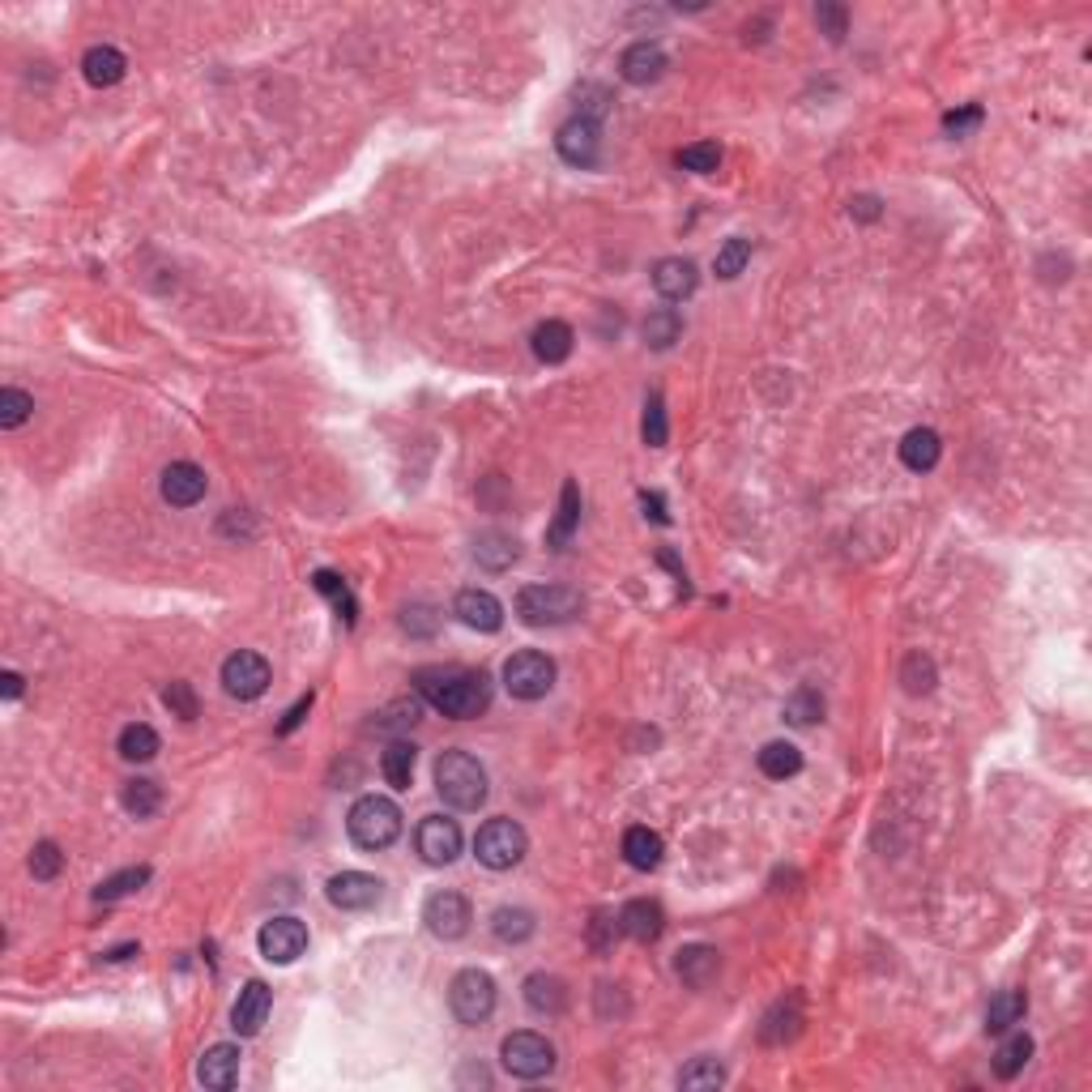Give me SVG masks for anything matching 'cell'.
Returning <instances> with one entry per match:
<instances>
[{
    "label": "cell",
    "mask_w": 1092,
    "mask_h": 1092,
    "mask_svg": "<svg viewBox=\"0 0 1092 1092\" xmlns=\"http://www.w3.org/2000/svg\"><path fill=\"white\" fill-rule=\"evenodd\" d=\"M30 414H34V397H30V393H22V388H0V427H4V431L22 427Z\"/></svg>",
    "instance_id": "44"
},
{
    "label": "cell",
    "mask_w": 1092,
    "mask_h": 1092,
    "mask_svg": "<svg viewBox=\"0 0 1092 1092\" xmlns=\"http://www.w3.org/2000/svg\"><path fill=\"white\" fill-rule=\"evenodd\" d=\"M346 833H351V841L367 853L388 850V846L401 837V811H397V803L384 798V794H364V798L351 807V816H346Z\"/></svg>",
    "instance_id": "3"
},
{
    "label": "cell",
    "mask_w": 1092,
    "mask_h": 1092,
    "mask_svg": "<svg viewBox=\"0 0 1092 1092\" xmlns=\"http://www.w3.org/2000/svg\"><path fill=\"white\" fill-rule=\"evenodd\" d=\"M525 1003L538 1016H564L568 1007V985L555 973H529L525 977Z\"/></svg>",
    "instance_id": "23"
},
{
    "label": "cell",
    "mask_w": 1092,
    "mask_h": 1092,
    "mask_svg": "<svg viewBox=\"0 0 1092 1092\" xmlns=\"http://www.w3.org/2000/svg\"><path fill=\"white\" fill-rule=\"evenodd\" d=\"M640 499H644V512H649V516H653L657 525H666V521H670V516H666V508H662V495H657V491H653V495L644 491Z\"/></svg>",
    "instance_id": "53"
},
{
    "label": "cell",
    "mask_w": 1092,
    "mask_h": 1092,
    "mask_svg": "<svg viewBox=\"0 0 1092 1092\" xmlns=\"http://www.w3.org/2000/svg\"><path fill=\"white\" fill-rule=\"evenodd\" d=\"M675 969H679V977H683V985L705 990V985L722 973V952H718V948H709V944H687V948L675 956Z\"/></svg>",
    "instance_id": "22"
},
{
    "label": "cell",
    "mask_w": 1092,
    "mask_h": 1092,
    "mask_svg": "<svg viewBox=\"0 0 1092 1092\" xmlns=\"http://www.w3.org/2000/svg\"><path fill=\"white\" fill-rule=\"evenodd\" d=\"M662 837L653 833V828H644V824H636V828H627L623 833V857H627V866H636V870H653V866H662Z\"/></svg>",
    "instance_id": "28"
},
{
    "label": "cell",
    "mask_w": 1092,
    "mask_h": 1092,
    "mask_svg": "<svg viewBox=\"0 0 1092 1092\" xmlns=\"http://www.w3.org/2000/svg\"><path fill=\"white\" fill-rule=\"evenodd\" d=\"M824 718V696L816 687H798L790 700H785V722L794 726H816Z\"/></svg>",
    "instance_id": "41"
},
{
    "label": "cell",
    "mask_w": 1092,
    "mask_h": 1092,
    "mask_svg": "<svg viewBox=\"0 0 1092 1092\" xmlns=\"http://www.w3.org/2000/svg\"><path fill=\"white\" fill-rule=\"evenodd\" d=\"M162 705L180 718V722H193L197 718V692H193V683H184V679H175L167 692H162Z\"/></svg>",
    "instance_id": "49"
},
{
    "label": "cell",
    "mask_w": 1092,
    "mask_h": 1092,
    "mask_svg": "<svg viewBox=\"0 0 1092 1092\" xmlns=\"http://www.w3.org/2000/svg\"><path fill=\"white\" fill-rule=\"evenodd\" d=\"M1029 1059H1033V1037L1029 1033H1016V1037H1007L1003 1046H998V1054H994V1076L998 1080H1016L1024 1067H1029Z\"/></svg>",
    "instance_id": "34"
},
{
    "label": "cell",
    "mask_w": 1092,
    "mask_h": 1092,
    "mask_svg": "<svg viewBox=\"0 0 1092 1092\" xmlns=\"http://www.w3.org/2000/svg\"><path fill=\"white\" fill-rule=\"evenodd\" d=\"M0 692H4V700H17V696H22V675L4 670V675H0Z\"/></svg>",
    "instance_id": "55"
},
{
    "label": "cell",
    "mask_w": 1092,
    "mask_h": 1092,
    "mask_svg": "<svg viewBox=\"0 0 1092 1092\" xmlns=\"http://www.w3.org/2000/svg\"><path fill=\"white\" fill-rule=\"evenodd\" d=\"M120 755L128 764H145V760H154L158 755V734L154 726H145V722H132V726L120 729Z\"/></svg>",
    "instance_id": "39"
},
{
    "label": "cell",
    "mask_w": 1092,
    "mask_h": 1092,
    "mask_svg": "<svg viewBox=\"0 0 1092 1092\" xmlns=\"http://www.w3.org/2000/svg\"><path fill=\"white\" fill-rule=\"evenodd\" d=\"M120 803L132 820H150V816L158 811V803H162V790H158L150 777H132V781L124 785Z\"/></svg>",
    "instance_id": "37"
},
{
    "label": "cell",
    "mask_w": 1092,
    "mask_h": 1092,
    "mask_svg": "<svg viewBox=\"0 0 1092 1092\" xmlns=\"http://www.w3.org/2000/svg\"><path fill=\"white\" fill-rule=\"evenodd\" d=\"M1024 1011H1029L1024 990H1003V994H994L990 1007H985V1033H1007L1011 1024L1024 1020Z\"/></svg>",
    "instance_id": "31"
},
{
    "label": "cell",
    "mask_w": 1092,
    "mask_h": 1092,
    "mask_svg": "<svg viewBox=\"0 0 1092 1092\" xmlns=\"http://www.w3.org/2000/svg\"><path fill=\"white\" fill-rule=\"evenodd\" d=\"M572 325H564V321H542L538 329H534V355L542 359V364H564L568 355H572Z\"/></svg>",
    "instance_id": "27"
},
{
    "label": "cell",
    "mask_w": 1092,
    "mask_h": 1092,
    "mask_svg": "<svg viewBox=\"0 0 1092 1092\" xmlns=\"http://www.w3.org/2000/svg\"><path fill=\"white\" fill-rule=\"evenodd\" d=\"M722 1084H726V1072H722L718 1059H696L692 1067L679 1072V1089H687V1092H709V1089H722Z\"/></svg>",
    "instance_id": "40"
},
{
    "label": "cell",
    "mask_w": 1092,
    "mask_h": 1092,
    "mask_svg": "<svg viewBox=\"0 0 1092 1092\" xmlns=\"http://www.w3.org/2000/svg\"><path fill=\"white\" fill-rule=\"evenodd\" d=\"M581 610H585V598L572 585H525L516 594V614L529 627H559V623H572Z\"/></svg>",
    "instance_id": "4"
},
{
    "label": "cell",
    "mask_w": 1092,
    "mask_h": 1092,
    "mask_svg": "<svg viewBox=\"0 0 1092 1092\" xmlns=\"http://www.w3.org/2000/svg\"><path fill=\"white\" fill-rule=\"evenodd\" d=\"M419 683V696L453 718V722H470V718H483L491 709V679L483 670H466V666H423L414 675Z\"/></svg>",
    "instance_id": "1"
},
{
    "label": "cell",
    "mask_w": 1092,
    "mask_h": 1092,
    "mask_svg": "<svg viewBox=\"0 0 1092 1092\" xmlns=\"http://www.w3.org/2000/svg\"><path fill=\"white\" fill-rule=\"evenodd\" d=\"M555 145H559V158H564V162H572V167H594V162H598V145H602L598 120H594V116H572V120L559 128Z\"/></svg>",
    "instance_id": "14"
},
{
    "label": "cell",
    "mask_w": 1092,
    "mask_h": 1092,
    "mask_svg": "<svg viewBox=\"0 0 1092 1092\" xmlns=\"http://www.w3.org/2000/svg\"><path fill=\"white\" fill-rule=\"evenodd\" d=\"M414 614H427V607H414ZM406 627L419 632V636H431V632H436V619H410V614H406Z\"/></svg>",
    "instance_id": "54"
},
{
    "label": "cell",
    "mask_w": 1092,
    "mask_h": 1092,
    "mask_svg": "<svg viewBox=\"0 0 1092 1092\" xmlns=\"http://www.w3.org/2000/svg\"><path fill=\"white\" fill-rule=\"evenodd\" d=\"M436 790L457 811H479L486 803V768L470 751H444L436 760Z\"/></svg>",
    "instance_id": "2"
},
{
    "label": "cell",
    "mask_w": 1092,
    "mask_h": 1092,
    "mask_svg": "<svg viewBox=\"0 0 1092 1092\" xmlns=\"http://www.w3.org/2000/svg\"><path fill=\"white\" fill-rule=\"evenodd\" d=\"M981 124V108L973 103V108H961V112H948L944 116V128H948V137H965Z\"/></svg>",
    "instance_id": "51"
},
{
    "label": "cell",
    "mask_w": 1092,
    "mask_h": 1092,
    "mask_svg": "<svg viewBox=\"0 0 1092 1092\" xmlns=\"http://www.w3.org/2000/svg\"><path fill=\"white\" fill-rule=\"evenodd\" d=\"M150 883V866H124L116 875H108L99 888H95V900H103V905H112V900H124V896H132V892H141Z\"/></svg>",
    "instance_id": "35"
},
{
    "label": "cell",
    "mask_w": 1092,
    "mask_h": 1092,
    "mask_svg": "<svg viewBox=\"0 0 1092 1092\" xmlns=\"http://www.w3.org/2000/svg\"><path fill=\"white\" fill-rule=\"evenodd\" d=\"M60 866H65V853H60L56 841H39V846L30 850V875H34V879L52 883V879L60 875Z\"/></svg>",
    "instance_id": "47"
},
{
    "label": "cell",
    "mask_w": 1092,
    "mask_h": 1092,
    "mask_svg": "<svg viewBox=\"0 0 1092 1092\" xmlns=\"http://www.w3.org/2000/svg\"><path fill=\"white\" fill-rule=\"evenodd\" d=\"M798 768H803V751H798L794 742H785V738L764 742V751H760V772H764V777L785 781V777H794Z\"/></svg>",
    "instance_id": "32"
},
{
    "label": "cell",
    "mask_w": 1092,
    "mask_h": 1092,
    "mask_svg": "<svg viewBox=\"0 0 1092 1092\" xmlns=\"http://www.w3.org/2000/svg\"><path fill=\"white\" fill-rule=\"evenodd\" d=\"M312 585L334 602V610H338L346 623H355V594H351V585H346L338 572H325V568H321V572L312 577Z\"/></svg>",
    "instance_id": "42"
},
{
    "label": "cell",
    "mask_w": 1092,
    "mask_h": 1092,
    "mask_svg": "<svg viewBox=\"0 0 1092 1092\" xmlns=\"http://www.w3.org/2000/svg\"><path fill=\"white\" fill-rule=\"evenodd\" d=\"M853 210H857V214H862V218H875V214H879V210H875V201H870V197H862V201H853Z\"/></svg>",
    "instance_id": "56"
},
{
    "label": "cell",
    "mask_w": 1092,
    "mask_h": 1092,
    "mask_svg": "<svg viewBox=\"0 0 1092 1092\" xmlns=\"http://www.w3.org/2000/svg\"><path fill=\"white\" fill-rule=\"evenodd\" d=\"M798 1024H803V998H798V994H790V998H781V1003L764 1016V1024H760V1041H764V1046H781V1041H790V1037L798 1033Z\"/></svg>",
    "instance_id": "25"
},
{
    "label": "cell",
    "mask_w": 1092,
    "mask_h": 1092,
    "mask_svg": "<svg viewBox=\"0 0 1092 1092\" xmlns=\"http://www.w3.org/2000/svg\"><path fill=\"white\" fill-rule=\"evenodd\" d=\"M269 679H273V670H269V662L260 657V653H231L227 662H223V687L236 696V700H260L265 692H269Z\"/></svg>",
    "instance_id": "11"
},
{
    "label": "cell",
    "mask_w": 1092,
    "mask_h": 1092,
    "mask_svg": "<svg viewBox=\"0 0 1092 1092\" xmlns=\"http://www.w3.org/2000/svg\"><path fill=\"white\" fill-rule=\"evenodd\" d=\"M939 457H944V440H939V431H931V427H913V431L900 440V462H905L909 470H918V474L935 470Z\"/></svg>",
    "instance_id": "24"
},
{
    "label": "cell",
    "mask_w": 1092,
    "mask_h": 1092,
    "mask_svg": "<svg viewBox=\"0 0 1092 1092\" xmlns=\"http://www.w3.org/2000/svg\"><path fill=\"white\" fill-rule=\"evenodd\" d=\"M124 69H128V60H124V52L116 47H90L86 56H82V77L90 82V86H99V90H108V86H116L124 77Z\"/></svg>",
    "instance_id": "26"
},
{
    "label": "cell",
    "mask_w": 1092,
    "mask_h": 1092,
    "mask_svg": "<svg viewBox=\"0 0 1092 1092\" xmlns=\"http://www.w3.org/2000/svg\"><path fill=\"white\" fill-rule=\"evenodd\" d=\"M414 760H419L414 742H406V738L388 742V747H384V755H380V772H384V781H388L393 790H410V781H414Z\"/></svg>",
    "instance_id": "29"
},
{
    "label": "cell",
    "mask_w": 1092,
    "mask_h": 1092,
    "mask_svg": "<svg viewBox=\"0 0 1092 1092\" xmlns=\"http://www.w3.org/2000/svg\"><path fill=\"white\" fill-rule=\"evenodd\" d=\"M240 1059H243L240 1046L218 1041V1046H210V1050L201 1054V1063H197V1080L214 1092L236 1089V1080H240Z\"/></svg>",
    "instance_id": "17"
},
{
    "label": "cell",
    "mask_w": 1092,
    "mask_h": 1092,
    "mask_svg": "<svg viewBox=\"0 0 1092 1092\" xmlns=\"http://www.w3.org/2000/svg\"><path fill=\"white\" fill-rule=\"evenodd\" d=\"M380 892H384V883L375 879V875H367V870H342V875H334L329 883H325V896H329V905H338V909H371L375 900H380Z\"/></svg>",
    "instance_id": "13"
},
{
    "label": "cell",
    "mask_w": 1092,
    "mask_h": 1092,
    "mask_svg": "<svg viewBox=\"0 0 1092 1092\" xmlns=\"http://www.w3.org/2000/svg\"><path fill=\"white\" fill-rule=\"evenodd\" d=\"M619 931L627 935V939H636V944H653L662 931H666V913H662V905L657 900H627L623 909H619Z\"/></svg>",
    "instance_id": "20"
},
{
    "label": "cell",
    "mask_w": 1092,
    "mask_h": 1092,
    "mask_svg": "<svg viewBox=\"0 0 1092 1092\" xmlns=\"http://www.w3.org/2000/svg\"><path fill=\"white\" fill-rule=\"evenodd\" d=\"M504 687L516 700H542L555 687V662L538 649H521L504 662Z\"/></svg>",
    "instance_id": "7"
},
{
    "label": "cell",
    "mask_w": 1092,
    "mask_h": 1092,
    "mask_svg": "<svg viewBox=\"0 0 1092 1092\" xmlns=\"http://www.w3.org/2000/svg\"><path fill=\"white\" fill-rule=\"evenodd\" d=\"M499 1059H504L508 1076H516V1080H542L555 1067V1046L542 1033L521 1029V1033H508L499 1041Z\"/></svg>",
    "instance_id": "5"
},
{
    "label": "cell",
    "mask_w": 1092,
    "mask_h": 1092,
    "mask_svg": "<svg viewBox=\"0 0 1092 1092\" xmlns=\"http://www.w3.org/2000/svg\"><path fill=\"white\" fill-rule=\"evenodd\" d=\"M308 709H312V692H308V696H299V700H295V709H290V713H286V718H282V726H278V734H290V729H299V726H303V718H308Z\"/></svg>",
    "instance_id": "52"
},
{
    "label": "cell",
    "mask_w": 1092,
    "mask_h": 1092,
    "mask_svg": "<svg viewBox=\"0 0 1092 1092\" xmlns=\"http://www.w3.org/2000/svg\"><path fill=\"white\" fill-rule=\"evenodd\" d=\"M644 444L649 449H662L666 444V436H670V427H666V401H662V393H649V401H644Z\"/></svg>",
    "instance_id": "46"
},
{
    "label": "cell",
    "mask_w": 1092,
    "mask_h": 1092,
    "mask_svg": "<svg viewBox=\"0 0 1092 1092\" xmlns=\"http://www.w3.org/2000/svg\"><path fill=\"white\" fill-rule=\"evenodd\" d=\"M679 167L696 171V175H713L722 167V145L718 141H696V145H683L679 150Z\"/></svg>",
    "instance_id": "43"
},
{
    "label": "cell",
    "mask_w": 1092,
    "mask_h": 1092,
    "mask_svg": "<svg viewBox=\"0 0 1092 1092\" xmlns=\"http://www.w3.org/2000/svg\"><path fill=\"white\" fill-rule=\"evenodd\" d=\"M453 614H457L466 627H474V632H499V627H504V607H499V598L486 594V590H462L457 602H453Z\"/></svg>",
    "instance_id": "21"
},
{
    "label": "cell",
    "mask_w": 1092,
    "mask_h": 1092,
    "mask_svg": "<svg viewBox=\"0 0 1092 1092\" xmlns=\"http://www.w3.org/2000/svg\"><path fill=\"white\" fill-rule=\"evenodd\" d=\"M474 559H479L483 568H491V572H504V568L516 559V538L491 529V534H483V538L474 542Z\"/></svg>",
    "instance_id": "38"
},
{
    "label": "cell",
    "mask_w": 1092,
    "mask_h": 1092,
    "mask_svg": "<svg viewBox=\"0 0 1092 1092\" xmlns=\"http://www.w3.org/2000/svg\"><path fill=\"white\" fill-rule=\"evenodd\" d=\"M205 470L201 466H193V462H171L167 470H162V499L171 504V508H193V504H201L205 499Z\"/></svg>",
    "instance_id": "16"
},
{
    "label": "cell",
    "mask_w": 1092,
    "mask_h": 1092,
    "mask_svg": "<svg viewBox=\"0 0 1092 1092\" xmlns=\"http://www.w3.org/2000/svg\"><path fill=\"white\" fill-rule=\"evenodd\" d=\"M905 687L913 692V696H922V692H931L935 687V662L931 657H922V653H909V662H905Z\"/></svg>",
    "instance_id": "48"
},
{
    "label": "cell",
    "mask_w": 1092,
    "mask_h": 1092,
    "mask_svg": "<svg viewBox=\"0 0 1092 1092\" xmlns=\"http://www.w3.org/2000/svg\"><path fill=\"white\" fill-rule=\"evenodd\" d=\"M256 948L269 965H290L308 952V926L299 918H269L256 935Z\"/></svg>",
    "instance_id": "10"
},
{
    "label": "cell",
    "mask_w": 1092,
    "mask_h": 1092,
    "mask_svg": "<svg viewBox=\"0 0 1092 1092\" xmlns=\"http://www.w3.org/2000/svg\"><path fill=\"white\" fill-rule=\"evenodd\" d=\"M577 521H581V486L564 483V495H559V516H555V525L547 529V542H551L555 551H564V547H568V538H572V529H577Z\"/></svg>",
    "instance_id": "33"
},
{
    "label": "cell",
    "mask_w": 1092,
    "mask_h": 1092,
    "mask_svg": "<svg viewBox=\"0 0 1092 1092\" xmlns=\"http://www.w3.org/2000/svg\"><path fill=\"white\" fill-rule=\"evenodd\" d=\"M653 286H657V295H662V299L679 303V299L696 295L700 273H696V265H692V260H683V256H662V260L653 265Z\"/></svg>",
    "instance_id": "19"
},
{
    "label": "cell",
    "mask_w": 1092,
    "mask_h": 1092,
    "mask_svg": "<svg viewBox=\"0 0 1092 1092\" xmlns=\"http://www.w3.org/2000/svg\"><path fill=\"white\" fill-rule=\"evenodd\" d=\"M423 922H427V931H431L436 939L453 944V939H462V935L470 931L474 913H470V900H466L462 892L440 888V892H431V896L423 900Z\"/></svg>",
    "instance_id": "9"
},
{
    "label": "cell",
    "mask_w": 1092,
    "mask_h": 1092,
    "mask_svg": "<svg viewBox=\"0 0 1092 1092\" xmlns=\"http://www.w3.org/2000/svg\"><path fill=\"white\" fill-rule=\"evenodd\" d=\"M679 334H683V316L675 308H657V312L644 316V342L653 351H670L679 342Z\"/></svg>",
    "instance_id": "36"
},
{
    "label": "cell",
    "mask_w": 1092,
    "mask_h": 1092,
    "mask_svg": "<svg viewBox=\"0 0 1092 1092\" xmlns=\"http://www.w3.org/2000/svg\"><path fill=\"white\" fill-rule=\"evenodd\" d=\"M491 931H495L499 944H525V939L538 931V922H534V913L521 909V905H499V909L491 913Z\"/></svg>",
    "instance_id": "30"
},
{
    "label": "cell",
    "mask_w": 1092,
    "mask_h": 1092,
    "mask_svg": "<svg viewBox=\"0 0 1092 1092\" xmlns=\"http://www.w3.org/2000/svg\"><path fill=\"white\" fill-rule=\"evenodd\" d=\"M816 22H820V30H824L833 43H841V39H846V26H850V9H846V4H820V9H816Z\"/></svg>",
    "instance_id": "50"
},
{
    "label": "cell",
    "mask_w": 1092,
    "mask_h": 1092,
    "mask_svg": "<svg viewBox=\"0 0 1092 1092\" xmlns=\"http://www.w3.org/2000/svg\"><path fill=\"white\" fill-rule=\"evenodd\" d=\"M414 850H419V857H423L427 866H449V862H457V853H462V828H457V820L427 816V820L419 824V833H414Z\"/></svg>",
    "instance_id": "12"
},
{
    "label": "cell",
    "mask_w": 1092,
    "mask_h": 1092,
    "mask_svg": "<svg viewBox=\"0 0 1092 1092\" xmlns=\"http://www.w3.org/2000/svg\"><path fill=\"white\" fill-rule=\"evenodd\" d=\"M269 1007H273V990L265 981H247L240 990V998H236V1007H231V1029L240 1037L260 1033V1024L269 1020Z\"/></svg>",
    "instance_id": "18"
},
{
    "label": "cell",
    "mask_w": 1092,
    "mask_h": 1092,
    "mask_svg": "<svg viewBox=\"0 0 1092 1092\" xmlns=\"http://www.w3.org/2000/svg\"><path fill=\"white\" fill-rule=\"evenodd\" d=\"M751 260V240H742V236H734V240L722 243V252H718V260H713V273L718 278H738L742 273V265Z\"/></svg>",
    "instance_id": "45"
},
{
    "label": "cell",
    "mask_w": 1092,
    "mask_h": 1092,
    "mask_svg": "<svg viewBox=\"0 0 1092 1092\" xmlns=\"http://www.w3.org/2000/svg\"><path fill=\"white\" fill-rule=\"evenodd\" d=\"M666 52H662V43H649V39H640V43H632L623 56H619V77L627 82V86H653L662 73H666Z\"/></svg>",
    "instance_id": "15"
},
{
    "label": "cell",
    "mask_w": 1092,
    "mask_h": 1092,
    "mask_svg": "<svg viewBox=\"0 0 1092 1092\" xmlns=\"http://www.w3.org/2000/svg\"><path fill=\"white\" fill-rule=\"evenodd\" d=\"M529 850V837L516 820H486L474 837V853L486 870H512Z\"/></svg>",
    "instance_id": "6"
},
{
    "label": "cell",
    "mask_w": 1092,
    "mask_h": 1092,
    "mask_svg": "<svg viewBox=\"0 0 1092 1092\" xmlns=\"http://www.w3.org/2000/svg\"><path fill=\"white\" fill-rule=\"evenodd\" d=\"M449 1007L462 1024H483L495 1011V977L483 969H462L449 985Z\"/></svg>",
    "instance_id": "8"
}]
</instances>
